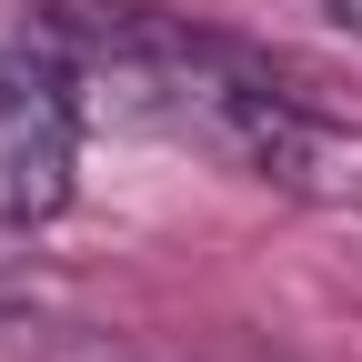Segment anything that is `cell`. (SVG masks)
I'll use <instances>...</instances> for the list:
<instances>
[{"instance_id":"7a4b0ae2","label":"cell","mask_w":362,"mask_h":362,"mask_svg":"<svg viewBox=\"0 0 362 362\" xmlns=\"http://www.w3.org/2000/svg\"><path fill=\"white\" fill-rule=\"evenodd\" d=\"M302 11H322L332 30H352V40H362V0H302Z\"/></svg>"},{"instance_id":"6da1fadb","label":"cell","mask_w":362,"mask_h":362,"mask_svg":"<svg viewBox=\"0 0 362 362\" xmlns=\"http://www.w3.org/2000/svg\"><path fill=\"white\" fill-rule=\"evenodd\" d=\"M81 181V90L51 51L11 40L0 51V221H61Z\"/></svg>"},{"instance_id":"3957f363","label":"cell","mask_w":362,"mask_h":362,"mask_svg":"<svg viewBox=\"0 0 362 362\" xmlns=\"http://www.w3.org/2000/svg\"><path fill=\"white\" fill-rule=\"evenodd\" d=\"M90 362H121V352H90Z\"/></svg>"}]
</instances>
